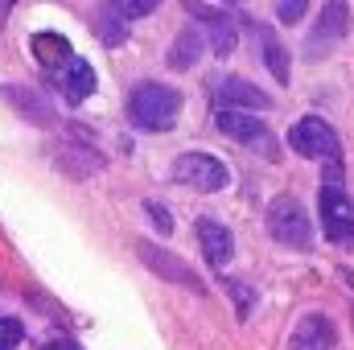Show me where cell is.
Segmentation results:
<instances>
[{
  "instance_id": "obj_22",
  "label": "cell",
  "mask_w": 354,
  "mask_h": 350,
  "mask_svg": "<svg viewBox=\"0 0 354 350\" xmlns=\"http://www.w3.org/2000/svg\"><path fill=\"white\" fill-rule=\"evenodd\" d=\"M305 8H309V0H276V17L284 25H297L305 17Z\"/></svg>"
},
{
  "instance_id": "obj_11",
  "label": "cell",
  "mask_w": 354,
  "mask_h": 350,
  "mask_svg": "<svg viewBox=\"0 0 354 350\" xmlns=\"http://www.w3.org/2000/svg\"><path fill=\"white\" fill-rule=\"evenodd\" d=\"M198 243H202V256H206L210 268H227L231 256H235L231 231H227L223 223H214V219H202V223H198Z\"/></svg>"
},
{
  "instance_id": "obj_2",
  "label": "cell",
  "mask_w": 354,
  "mask_h": 350,
  "mask_svg": "<svg viewBox=\"0 0 354 350\" xmlns=\"http://www.w3.org/2000/svg\"><path fill=\"white\" fill-rule=\"evenodd\" d=\"M268 231H272V239H280L284 248H297V252H309V248H313L309 214H305V206H301L292 194L272 198V206H268Z\"/></svg>"
},
{
  "instance_id": "obj_5",
  "label": "cell",
  "mask_w": 354,
  "mask_h": 350,
  "mask_svg": "<svg viewBox=\"0 0 354 350\" xmlns=\"http://www.w3.org/2000/svg\"><path fill=\"white\" fill-rule=\"evenodd\" d=\"M174 177L181 185L202 190V194H218V190L231 181L227 165H223L218 157H210V153H181L174 161Z\"/></svg>"
},
{
  "instance_id": "obj_25",
  "label": "cell",
  "mask_w": 354,
  "mask_h": 350,
  "mask_svg": "<svg viewBox=\"0 0 354 350\" xmlns=\"http://www.w3.org/2000/svg\"><path fill=\"white\" fill-rule=\"evenodd\" d=\"M46 350H79V347H75L71 338H54V342H50V347H46Z\"/></svg>"
},
{
  "instance_id": "obj_6",
  "label": "cell",
  "mask_w": 354,
  "mask_h": 350,
  "mask_svg": "<svg viewBox=\"0 0 354 350\" xmlns=\"http://www.w3.org/2000/svg\"><path fill=\"white\" fill-rule=\"evenodd\" d=\"M214 124H218V132H227L231 140H239V145H248V149H256V153H264V157H276L272 132H268V128L256 120V116H252V111H239V107H218Z\"/></svg>"
},
{
  "instance_id": "obj_3",
  "label": "cell",
  "mask_w": 354,
  "mask_h": 350,
  "mask_svg": "<svg viewBox=\"0 0 354 350\" xmlns=\"http://www.w3.org/2000/svg\"><path fill=\"white\" fill-rule=\"evenodd\" d=\"M317 206H322L326 239H334L338 248H354V202H351V194H342V185H322Z\"/></svg>"
},
{
  "instance_id": "obj_19",
  "label": "cell",
  "mask_w": 354,
  "mask_h": 350,
  "mask_svg": "<svg viewBox=\"0 0 354 350\" xmlns=\"http://www.w3.org/2000/svg\"><path fill=\"white\" fill-rule=\"evenodd\" d=\"M260 42H264V62H268V71H272V79L284 87V83H288V54H284V46H280L268 29L260 33Z\"/></svg>"
},
{
  "instance_id": "obj_9",
  "label": "cell",
  "mask_w": 354,
  "mask_h": 350,
  "mask_svg": "<svg viewBox=\"0 0 354 350\" xmlns=\"http://www.w3.org/2000/svg\"><path fill=\"white\" fill-rule=\"evenodd\" d=\"M185 12L206 25V46H210L218 58H227V54L235 50L239 29H235V21H231L223 8H210V4H202V0H185Z\"/></svg>"
},
{
  "instance_id": "obj_18",
  "label": "cell",
  "mask_w": 354,
  "mask_h": 350,
  "mask_svg": "<svg viewBox=\"0 0 354 350\" xmlns=\"http://www.w3.org/2000/svg\"><path fill=\"white\" fill-rule=\"evenodd\" d=\"M95 37H99L107 50H115V46L128 42V21L115 17L111 8H99V12H95Z\"/></svg>"
},
{
  "instance_id": "obj_8",
  "label": "cell",
  "mask_w": 354,
  "mask_h": 350,
  "mask_svg": "<svg viewBox=\"0 0 354 350\" xmlns=\"http://www.w3.org/2000/svg\"><path fill=\"white\" fill-rule=\"evenodd\" d=\"M346 33H351V4H346V0H330V4L322 8L317 25H313V33H309L305 54H309V58H322V54L334 50Z\"/></svg>"
},
{
  "instance_id": "obj_13",
  "label": "cell",
  "mask_w": 354,
  "mask_h": 350,
  "mask_svg": "<svg viewBox=\"0 0 354 350\" xmlns=\"http://www.w3.org/2000/svg\"><path fill=\"white\" fill-rule=\"evenodd\" d=\"M58 165H62V174H71V177H91L95 169H103V157L79 140V145H62L58 149Z\"/></svg>"
},
{
  "instance_id": "obj_12",
  "label": "cell",
  "mask_w": 354,
  "mask_h": 350,
  "mask_svg": "<svg viewBox=\"0 0 354 350\" xmlns=\"http://www.w3.org/2000/svg\"><path fill=\"white\" fill-rule=\"evenodd\" d=\"M334 342H338L334 322H330V317H322V313H309V317L292 330L288 350H334Z\"/></svg>"
},
{
  "instance_id": "obj_15",
  "label": "cell",
  "mask_w": 354,
  "mask_h": 350,
  "mask_svg": "<svg viewBox=\"0 0 354 350\" xmlns=\"http://www.w3.org/2000/svg\"><path fill=\"white\" fill-rule=\"evenodd\" d=\"M29 50H33V58L41 62V66H62V62H71V42L62 37V33H33V42H29Z\"/></svg>"
},
{
  "instance_id": "obj_14",
  "label": "cell",
  "mask_w": 354,
  "mask_h": 350,
  "mask_svg": "<svg viewBox=\"0 0 354 350\" xmlns=\"http://www.w3.org/2000/svg\"><path fill=\"white\" fill-rule=\"evenodd\" d=\"M202 54H206V33L181 29V33L174 37V46H169V66H174V71H189Z\"/></svg>"
},
{
  "instance_id": "obj_26",
  "label": "cell",
  "mask_w": 354,
  "mask_h": 350,
  "mask_svg": "<svg viewBox=\"0 0 354 350\" xmlns=\"http://www.w3.org/2000/svg\"><path fill=\"white\" fill-rule=\"evenodd\" d=\"M0 350H12V347H0Z\"/></svg>"
},
{
  "instance_id": "obj_24",
  "label": "cell",
  "mask_w": 354,
  "mask_h": 350,
  "mask_svg": "<svg viewBox=\"0 0 354 350\" xmlns=\"http://www.w3.org/2000/svg\"><path fill=\"white\" fill-rule=\"evenodd\" d=\"M145 210H149V219L161 227V235H169V231H174V214H169L161 202H145Z\"/></svg>"
},
{
  "instance_id": "obj_21",
  "label": "cell",
  "mask_w": 354,
  "mask_h": 350,
  "mask_svg": "<svg viewBox=\"0 0 354 350\" xmlns=\"http://www.w3.org/2000/svg\"><path fill=\"white\" fill-rule=\"evenodd\" d=\"M227 293L235 297V309H239V317H252V305H256V293L243 284V280H227Z\"/></svg>"
},
{
  "instance_id": "obj_1",
  "label": "cell",
  "mask_w": 354,
  "mask_h": 350,
  "mask_svg": "<svg viewBox=\"0 0 354 350\" xmlns=\"http://www.w3.org/2000/svg\"><path fill=\"white\" fill-rule=\"evenodd\" d=\"M177 111H181V95L165 83H140L128 95V116L132 124L149 128V132H165L177 124Z\"/></svg>"
},
{
  "instance_id": "obj_16",
  "label": "cell",
  "mask_w": 354,
  "mask_h": 350,
  "mask_svg": "<svg viewBox=\"0 0 354 350\" xmlns=\"http://www.w3.org/2000/svg\"><path fill=\"white\" fill-rule=\"evenodd\" d=\"M4 99H8V103H17V111H21L25 120H33V124H41V128H50V124H54V111L46 107V99H41L37 91L4 87Z\"/></svg>"
},
{
  "instance_id": "obj_17",
  "label": "cell",
  "mask_w": 354,
  "mask_h": 350,
  "mask_svg": "<svg viewBox=\"0 0 354 350\" xmlns=\"http://www.w3.org/2000/svg\"><path fill=\"white\" fill-rule=\"evenodd\" d=\"M62 91H66L71 103H83L91 91H95V71H91V62L71 58V66H66V75H62Z\"/></svg>"
},
{
  "instance_id": "obj_20",
  "label": "cell",
  "mask_w": 354,
  "mask_h": 350,
  "mask_svg": "<svg viewBox=\"0 0 354 350\" xmlns=\"http://www.w3.org/2000/svg\"><path fill=\"white\" fill-rule=\"evenodd\" d=\"M157 4H161V0H111L107 8H111L115 17H124V21H140V17H149Z\"/></svg>"
},
{
  "instance_id": "obj_4",
  "label": "cell",
  "mask_w": 354,
  "mask_h": 350,
  "mask_svg": "<svg viewBox=\"0 0 354 350\" xmlns=\"http://www.w3.org/2000/svg\"><path fill=\"white\" fill-rule=\"evenodd\" d=\"M288 140H292V149H297L301 157H313V161H338V153H342L338 132H334L326 120H317V116L297 120L292 132H288Z\"/></svg>"
},
{
  "instance_id": "obj_7",
  "label": "cell",
  "mask_w": 354,
  "mask_h": 350,
  "mask_svg": "<svg viewBox=\"0 0 354 350\" xmlns=\"http://www.w3.org/2000/svg\"><path fill=\"white\" fill-rule=\"evenodd\" d=\"M136 256L145 260L149 272H157L161 280L181 284V288H189V293H206V284L198 280V272L181 260V256H174V252H165V248H157V243H145V239H140V243H136Z\"/></svg>"
},
{
  "instance_id": "obj_10",
  "label": "cell",
  "mask_w": 354,
  "mask_h": 350,
  "mask_svg": "<svg viewBox=\"0 0 354 350\" xmlns=\"http://www.w3.org/2000/svg\"><path fill=\"white\" fill-rule=\"evenodd\" d=\"M214 99H218V107H239V111H252V107L264 111L268 103H272L256 83H248V79H239V75H223V79L214 83Z\"/></svg>"
},
{
  "instance_id": "obj_23",
  "label": "cell",
  "mask_w": 354,
  "mask_h": 350,
  "mask_svg": "<svg viewBox=\"0 0 354 350\" xmlns=\"http://www.w3.org/2000/svg\"><path fill=\"white\" fill-rule=\"evenodd\" d=\"M25 338V326L17 317H0V347H17Z\"/></svg>"
}]
</instances>
